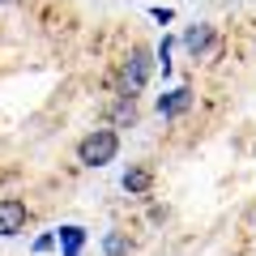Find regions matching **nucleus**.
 <instances>
[{"mask_svg": "<svg viewBox=\"0 0 256 256\" xmlns=\"http://www.w3.org/2000/svg\"><path fill=\"white\" fill-rule=\"evenodd\" d=\"M150 184H154V175L146 166H128L124 171V192H150Z\"/></svg>", "mask_w": 256, "mask_h": 256, "instance_id": "nucleus-6", "label": "nucleus"}, {"mask_svg": "<svg viewBox=\"0 0 256 256\" xmlns=\"http://www.w3.org/2000/svg\"><path fill=\"white\" fill-rule=\"evenodd\" d=\"M111 116H116V124H132V120H137L132 98H124V94H120V102H116V111H111Z\"/></svg>", "mask_w": 256, "mask_h": 256, "instance_id": "nucleus-9", "label": "nucleus"}, {"mask_svg": "<svg viewBox=\"0 0 256 256\" xmlns=\"http://www.w3.org/2000/svg\"><path fill=\"white\" fill-rule=\"evenodd\" d=\"M184 47H188L192 56H205L214 47V26H192L188 34H184Z\"/></svg>", "mask_w": 256, "mask_h": 256, "instance_id": "nucleus-5", "label": "nucleus"}, {"mask_svg": "<svg viewBox=\"0 0 256 256\" xmlns=\"http://www.w3.org/2000/svg\"><path fill=\"white\" fill-rule=\"evenodd\" d=\"M150 68H154V56H150L146 47H132L128 60H124V68H120V94H124V98H137V94L146 90V82H150Z\"/></svg>", "mask_w": 256, "mask_h": 256, "instance_id": "nucleus-1", "label": "nucleus"}, {"mask_svg": "<svg viewBox=\"0 0 256 256\" xmlns=\"http://www.w3.org/2000/svg\"><path fill=\"white\" fill-rule=\"evenodd\" d=\"M18 230H26V205H22L18 196H4V201H0V235L9 239V235H18Z\"/></svg>", "mask_w": 256, "mask_h": 256, "instance_id": "nucleus-3", "label": "nucleus"}, {"mask_svg": "<svg viewBox=\"0 0 256 256\" xmlns=\"http://www.w3.org/2000/svg\"><path fill=\"white\" fill-rule=\"evenodd\" d=\"M0 4H9V0H0Z\"/></svg>", "mask_w": 256, "mask_h": 256, "instance_id": "nucleus-10", "label": "nucleus"}, {"mask_svg": "<svg viewBox=\"0 0 256 256\" xmlns=\"http://www.w3.org/2000/svg\"><path fill=\"white\" fill-rule=\"evenodd\" d=\"M102 252H107V256H128V252H132V244H128V239L120 235V230H111V235H107V244H102Z\"/></svg>", "mask_w": 256, "mask_h": 256, "instance_id": "nucleus-8", "label": "nucleus"}, {"mask_svg": "<svg viewBox=\"0 0 256 256\" xmlns=\"http://www.w3.org/2000/svg\"><path fill=\"white\" fill-rule=\"evenodd\" d=\"M192 107V90H171V94H162L158 98V116H166V120H175V116H184V111Z\"/></svg>", "mask_w": 256, "mask_h": 256, "instance_id": "nucleus-4", "label": "nucleus"}, {"mask_svg": "<svg viewBox=\"0 0 256 256\" xmlns=\"http://www.w3.org/2000/svg\"><path fill=\"white\" fill-rule=\"evenodd\" d=\"M116 154H120L116 128H94L90 137H82V146H77V158H82L86 166H107Z\"/></svg>", "mask_w": 256, "mask_h": 256, "instance_id": "nucleus-2", "label": "nucleus"}, {"mask_svg": "<svg viewBox=\"0 0 256 256\" xmlns=\"http://www.w3.org/2000/svg\"><path fill=\"white\" fill-rule=\"evenodd\" d=\"M60 244H64V256H77L86 244V230L82 226H60Z\"/></svg>", "mask_w": 256, "mask_h": 256, "instance_id": "nucleus-7", "label": "nucleus"}]
</instances>
